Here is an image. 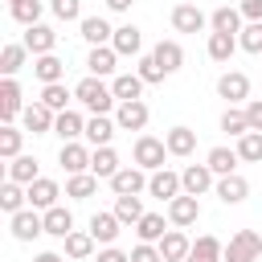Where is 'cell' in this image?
I'll return each mask as SVG.
<instances>
[{
  "instance_id": "cell-1",
  "label": "cell",
  "mask_w": 262,
  "mask_h": 262,
  "mask_svg": "<svg viewBox=\"0 0 262 262\" xmlns=\"http://www.w3.org/2000/svg\"><path fill=\"white\" fill-rule=\"evenodd\" d=\"M74 98H78L90 115H106V111L119 102V98H115V90H111L102 78H94V74H86V78L74 86Z\"/></svg>"
},
{
  "instance_id": "cell-2",
  "label": "cell",
  "mask_w": 262,
  "mask_h": 262,
  "mask_svg": "<svg viewBox=\"0 0 262 262\" xmlns=\"http://www.w3.org/2000/svg\"><path fill=\"white\" fill-rule=\"evenodd\" d=\"M262 258V233L258 229H237L225 242V262H258Z\"/></svg>"
},
{
  "instance_id": "cell-3",
  "label": "cell",
  "mask_w": 262,
  "mask_h": 262,
  "mask_svg": "<svg viewBox=\"0 0 262 262\" xmlns=\"http://www.w3.org/2000/svg\"><path fill=\"white\" fill-rule=\"evenodd\" d=\"M164 156H168V143H164V139H156V135H135L131 160H135L143 172H160V168H164Z\"/></svg>"
},
{
  "instance_id": "cell-4",
  "label": "cell",
  "mask_w": 262,
  "mask_h": 262,
  "mask_svg": "<svg viewBox=\"0 0 262 262\" xmlns=\"http://www.w3.org/2000/svg\"><path fill=\"white\" fill-rule=\"evenodd\" d=\"M147 176H151V172H143L139 164H123L106 184H111L115 196H139V192H147Z\"/></svg>"
},
{
  "instance_id": "cell-5",
  "label": "cell",
  "mask_w": 262,
  "mask_h": 262,
  "mask_svg": "<svg viewBox=\"0 0 262 262\" xmlns=\"http://www.w3.org/2000/svg\"><path fill=\"white\" fill-rule=\"evenodd\" d=\"M217 94H221L229 106H237V102H250V78H246L242 70H225V74L217 78Z\"/></svg>"
},
{
  "instance_id": "cell-6",
  "label": "cell",
  "mask_w": 262,
  "mask_h": 262,
  "mask_svg": "<svg viewBox=\"0 0 262 262\" xmlns=\"http://www.w3.org/2000/svg\"><path fill=\"white\" fill-rule=\"evenodd\" d=\"M147 192L156 196V201H176L180 192H184V184H180V172H172V168H160V172H151L147 176Z\"/></svg>"
},
{
  "instance_id": "cell-7",
  "label": "cell",
  "mask_w": 262,
  "mask_h": 262,
  "mask_svg": "<svg viewBox=\"0 0 262 262\" xmlns=\"http://www.w3.org/2000/svg\"><path fill=\"white\" fill-rule=\"evenodd\" d=\"M196 217H201V196L180 192L176 201H168V221H172V229H188V225H196Z\"/></svg>"
},
{
  "instance_id": "cell-8",
  "label": "cell",
  "mask_w": 262,
  "mask_h": 262,
  "mask_svg": "<svg viewBox=\"0 0 262 262\" xmlns=\"http://www.w3.org/2000/svg\"><path fill=\"white\" fill-rule=\"evenodd\" d=\"M8 229H12L16 242H33V237L45 233V213H37V209H20L16 217H8Z\"/></svg>"
},
{
  "instance_id": "cell-9",
  "label": "cell",
  "mask_w": 262,
  "mask_h": 262,
  "mask_svg": "<svg viewBox=\"0 0 262 262\" xmlns=\"http://www.w3.org/2000/svg\"><path fill=\"white\" fill-rule=\"evenodd\" d=\"M20 115H25L20 82H16V78H4V82H0V119H4V123H16Z\"/></svg>"
},
{
  "instance_id": "cell-10",
  "label": "cell",
  "mask_w": 262,
  "mask_h": 262,
  "mask_svg": "<svg viewBox=\"0 0 262 262\" xmlns=\"http://www.w3.org/2000/svg\"><path fill=\"white\" fill-rule=\"evenodd\" d=\"M147 119H151V111H147L143 98H139V102H119V106H115V123H119V131H139V135H143Z\"/></svg>"
},
{
  "instance_id": "cell-11",
  "label": "cell",
  "mask_w": 262,
  "mask_h": 262,
  "mask_svg": "<svg viewBox=\"0 0 262 262\" xmlns=\"http://www.w3.org/2000/svg\"><path fill=\"white\" fill-rule=\"evenodd\" d=\"M90 156H94V147H86V143H61V151H57V164L66 168V176H78V172H90Z\"/></svg>"
},
{
  "instance_id": "cell-12",
  "label": "cell",
  "mask_w": 262,
  "mask_h": 262,
  "mask_svg": "<svg viewBox=\"0 0 262 262\" xmlns=\"http://www.w3.org/2000/svg\"><path fill=\"white\" fill-rule=\"evenodd\" d=\"M180 184H184L188 196H205L209 188H217V176H213L209 164H188V168L180 172Z\"/></svg>"
},
{
  "instance_id": "cell-13",
  "label": "cell",
  "mask_w": 262,
  "mask_h": 262,
  "mask_svg": "<svg viewBox=\"0 0 262 262\" xmlns=\"http://www.w3.org/2000/svg\"><path fill=\"white\" fill-rule=\"evenodd\" d=\"M217 201L221 205H242L246 196H250V180L242 176V172H233V176H217Z\"/></svg>"
},
{
  "instance_id": "cell-14",
  "label": "cell",
  "mask_w": 262,
  "mask_h": 262,
  "mask_svg": "<svg viewBox=\"0 0 262 262\" xmlns=\"http://www.w3.org/2000/svg\"><path fill=\"white\" fill-rule=\"evenodd\" d=\"M205 25H209V16H205L196 4H188V0H184V4H176V8H172V29H176V33H201Z\"/></svg>"
},
{
  "instance_id": "cell-15",
  "label": "cell",
  "mask_w": 262,
  "mask_h": 262,
  "mask_svg": "<svg viewBox=\"0 0 262 262\" xmlns=\"http://www.w3.org/2000/svg\"><path fill=\"white\" fill-rule=\"evenodd\" d=\"M78 29H82V41L94 49V45H111L115 41V29H111V20L106 16H82L78 20Z\"/></svg>"
},
{
  "instance_id": "cell-16",
  "label": "cell",
  "mask_w": 262,
  "mask_h": 262,
  "mask_svg": "<svg viewBox=\"0 0 262 262\" xmlns=\"http://www.w3.org/2000/svg\"><path fill=\"white\" fill-rule=\"evenodd\" d=\"M20 123H25V131H33V135H49L53 123H57V115H53L45 102H29L25 115H20Z\"/></svg>"
},
{
  "instance_id": "cell-17",
  "label": "cell",
  "mask_w": 262,
  "mask_h": 262,
  "mask_svg": "<svg viewBox=\"0 0 262 262\" xmlns=\"http://www.w3.org/2000/svg\"><path fill=\"white\" fill-rule=\"evenodd\" d=\"M86 70H90L94 78H115V70H119V53H115L111 45H94L90 57H86Z\"/></svg>"
},
{
  "instance_id": "cell-18",
  "label": "cell",
  "mask_w": 262,
  "mask_h": 262,
  "mask_svg": "<svg viewBox=\"0 0 262 262\" xmlns=\"http://www.w3.org/2000/svg\"><path fill=\"white\" fill-rule=\"evenodd\" d=\"M115 131H119V123L106 119V115H90V119H86V143H90V147H111Z\"/></svg>"
},
{
  "instance_id": "cell-19",
  "label": "cell",
  "mask_w": 262,
  "mask_h": 262,
  "mask_svg": "<svg viewBox=\"0 0 262 262\" xmlns=\"http://www.w3.org/2000/svg\"><path fill=\"white\" fill-rule=\"evenodd\" d=\"M57 196H61V188H57V180H49V176H41V180H33L29 184V209H53L57 205Z\"/></svg>"
},
{
  "instance_id": "cell-20",
  "label": "cell",
  "mask_w": 262,
  "mask_h": 262,
  "mask_svg": "<svg viewBox=\"0 0 262 262\" xmlns=\"http://www.w3.org/2000/svg\"><path fill=\"white\" fill-rule=\"evenodd\" d=\"M53 45H57V33H53L49 25H33V29H25V49H29L33 57L53 53Z\"/></svg>"
},
{
  "instance_id": "cell-21",
  "label": "cell",
  "mask_w": 262,
  "mask_h": 262,
  "mask_svg": "<svg viewBox=\"0 0 262 262\" xmlns=\"http://www.w3.org/2000/svg\"><path fill=\"white\" fill-rule=\"evenodd\" d=\"M111 49H115L119 57H139V49H143V33H139L135 25H119V29H115Z\"/></svg>"
},
{
  "instance_id": "cell-22",
  "label": "cell",
  "mask_w": 262,
  "mask_h": 262,
  "mask_svg": "<svg viewBox=\"0 0 262 262\" xmlns=\"http://www.w3.org/2000/svg\"><path fill=\"white\" fill-rule=\"evenodd\" d=\"M119 229H123V221H119L115 213H94V217H90V237H94L98 246H115Z\"/></svg>"
},
{
  "instance_id": "cell-23",
  "label": "cell",
  "mask_w": 262,
  "mask_h": 262,
  "mask_svg": "<svg viewBox=\"0 0 262 262\" xmlns=\"http://www.w3.org/2000/svg\"><path fill=\"white\" fill-rule=\"evenodd\" d=\"M188 250H192V242H188L184 229H168V233L160 237V254H164V262H184Z\"/></svg>"
},
{
  "instance_id": "cell-24",
  "label": "cell",
  "mask_w": 262,
  "mask_h": 262,
  "mask_svg": "<svg viewBox=\"0 0 262 262\" xmlns=\"http://www.w3.org/2000/svg\"><path fill=\"white\" fill-rule=\"evenodd\" d=\"M184 262H225V246H221L213 233H201V237L192 242V250H188Z\"/></svg>"
},
{
  "instance_id": "cell-25",
  "label": "cell",
  "mask_w": 262,
  "mask_h": 262,
  "mask_svg": "<svg viewBox=\"0 0 262 262\" xmlns=\"http://www.w3.org/2000/svg\"><path fill=\"white\" fill-rule=\"evenodd\" d=\"M237 49H242V45H237L233 33H209V41H205V53H209L213 61H221V66H229V57H233Z\"/></svg>"
},
{
  "instance_id": "cell-26",
  "label": "cell",
  "mask_w": 262,
  "mask_h": 262,
  "mask_svg": "<svg viewBox=\"0 0 262 262\" xmlns=\"http://www.w3.org/2000/svg\"><path fill=\"white\" fill-rule=\"evenodd\" d=\"M143 86H147V82H143L139 74H115V78H111V90H115L119 102H139V98H143Z\"/></svg>"
},
{
  "instance_id": "cell-27",
  "label": "cell",
  "mask_w": 262,
  "mask_h": 262,
  "mask_svg": "<svg viewBox=\"0 0 262 262\" xmlns=\"http://www.w3.org/2000/svg\"><path fill=\"white\" fill-rule=\"evenodd\" d=\"M53 135H61V143H74V139H86V119L78 111H61L57 123H53Z\"/></svg>"
},
{
  "instance_id": "cell-28",
  "label": "cell",
  "mask_w": 262,
  "mask_h": 262,
  "mask_svg": "<svg viewBox=\"0 0 262 262\" xmlns=\"http://www.w3.org/2000/svg\"><path fill=\"white\" fill-rule=\"evenodd\" d=\"M0 209H4L8 217H16L20 209H29V188L16 184V180H4V184H0Z\"/></svg>"
},
{
  "instance_id": "cell-29",
  "label": "cell",
  "mask_w": 262,
  "mask_h": 262,
  "mask_svg": "<svg viewBox=\"0 0 262 262\" xmlns=\"http://www.w3.org/2000/svg\"><path fill=\"white\" fill-rule=\"evenodd\" d=\"M45 233L66 242V237L74 233V213H70L66 205H53V209H45Z\"/></svg>"
},
{
  "instance_id": "cell-30",
  "label": "cell",
  "mask_w": 262,
  "mask_h": 262,
  "mask_svg": "<svg viewBox=\"0 0 262 262\" xmlns=\"http://www.w3.org/2000/svg\"><path fill=\"white\" fill-rule=\"evenodd\" d=\"M33 74H37V82H41V86H53V82H61V74H66V61H61L57 53L33 57Z\"/></svg>"
},
{
  "instance_id": "cell-31",
  "label": "cell",
  "mask_w": 262,
  "mask_h": 262,
  "mask_svg": "<svg viewBox=\"0 0 262 262\" xmlns=\"http://www.w3.org/2000/svg\"><path fill=\"white\" fill-rule=\"evenodd\" d=\"M205 164L213 168V176H233L237 172V147H209V156H205Z\"/></svg>"
},
{
  "instance_id": "cell-32",
  "label": "cell",
  "mask_w": 262,
  "mask_h": 262,
  "mask_svg": "<svg viewBox=\"0 0 262 262\" xmlns=\"http://www.w3.org/2000/svg\"><path fill=\"white\" fill-rule=\"evenodd\" d=\"M172 229V221L164 217V213H143V221L135 225V233H139V242H151V246H160V237Z\"/></svg>"
},
{
  "instance_id": "cell-33",
  "label": "cell",
  "mask_w": 262,
  "mask_h": 262,
  "mask_svg": "<svg viewBox=\"0 0 262 262\" xmlns=\"http://www.w3.org/2000/svg\"><path fill=\"white\" fill-rule=\"evenodd\" d=\"M25 61H29L25 41H8V45L0 49V74H4V78H12L16 70H25Z\"/></svg>"
},
{
  "instance_id": "cell-34",
  "label": "cell",
  "mask_w": 262,
  "mask_h": 262,
  "mask_svg": "<svg viewBox=\"0 0 262 262\" xmlns=\"http://www.w3.org/2000/svg\"><path fill=\"white\" fill-rule=\"evenodd\" d=\"M151 57L160 61L164 74H176V70L184 66V49H180V41H160V45L151 49Z\"/></svg>"
},
{
  "instance_id": "cell-35",
  "label": "cell",
  "mask_w": 262,
  "mask_h": 262,
  "mask_svg": "<svg viewBox=\"0 0 262 262\" xmlns=\"http://www.w3.org/2000/svg\"><path fill=\"white\" fill-rule=\"evenodd\" d=\"M164 143H168V156H192L196 151V131L192 127H172L164 135Z\"/></svg>"
},
{
  "instance_id": "cell-36",
  "label": "cell",
  "mask_w": 262,
  "mask_h": 262,
  "mask_svg": "<svg viewBox=\"0 0 262 262\" xmlns=\"http://www.w3.org/2000/svg\"><path fill=\"white\" fill-rule=\"evenodd\" d=\"M119 168H123V164H119V151H115V147H94V156H90V172H94L98 180H111Z\"/></svg>"
},
{
  "instance_id": "cell-37",
  "label": "cell",
  "mask_w": 262,
  "mask_h": 262,
  "mask_svg": "<svg viewBox=\"0 0 262 262\" xmlns=\"http://www.w3.org/2000/svg\"><path fill=\"white\" fill-rule=\"evenodd\" d=\"M94 246H98V242L90 237V229H74V233L66 237V258H70V262H86V258L94 254Z\"/></svg>"
},
{
  "instance_id": "cell-38",
  "label": "cell",
  "mask_w": 262,
  "mask_h": 262,
  "mask_svg": "<svg viewBox=\"0 0 262 262\" xmlns=\"http://www.w3.org/2000/svg\"><path fill=\"white\" fill-rule=\"evenodd\" d=\"M209 25H213V33H242L246 25H242V8H229V4H221L213 16H209Z\"/></svg>"
},
{
  "instance_id": "cell-39",
  "label": "cell",
  "mask_w": 262,
  "mask_h": 262,
  "mask_svg": "<svg viewBox=\"0 0 262 262\" xmlns=\"http://www.w3.org/2000/svg\"><path fill=\"white\" fill-rule=\"evenodd\" d=\"M70 98H74V90L66 82H53V86H41V98L37 102H45L53 115H61V111H70Z\"/></svg>"
},
{
  "instance_id": "cell-40",
  "label": "cell",
  "mask_w": 262,
  "mask_h": 262,
  "mask_svg": "<svg viewBox=\"0 0 262 262\" xmlns=\"http://www.w3.org/2000/svg\"><path fill=\"white\" fill-rule=\"evenodd\" d=\"M8 180H16V184H33V180H41V172H37V160L33 156H16V160H8Z\"/></svg>"
},
{
  "instance_id": "cell-41",
  "label": "cell",
  "mask_w": 262,
  "mask_h": 262,
  "mask_svg": "<svg viewBox=\"0 0 262 262\" xmlns=\"http://www.w3.org/2000/svg\"><path fill=\"white\" fill-rule=\"evenodd\" d=\"M94 192H98V176H94V172L66 176V196H74V201H86V196H94Z\"/></svg>"
},
{
  "instance_id": "cell-42",
  "label": "cell",
  "mask_w": 262,
  "mask_h": 262,
  "mask_svg": "<svg viewBox=\"0 0 262 262\" xmlns=\"http://www.w3.org/2000/svg\"><path fill=\"white\" fill-rule=\"evenodd\" d=\"M221 131H225V135H233V139L250 135V119H246V106H225V115H221Z\"/></svg>"
},
{
  "instance_id": "cell-43",
  "label": "cell",
  "mask_w": 262,
  "mask_h": 262,
  "mask_svg": "<svg viewBox=\"0 0 262 262\" xmlns=\"http://www.w3.org/2000/svg\"><path fill=\"white\" fill-rule=\"evenodd\" d=\"M123 225H139L143 221V201L139 196H115V209H111Z\"/></svg>"
},
{
  "instance_id": "cell-44",
  "label": "cell",
  "mask_w": 262,
  "mask_h": 262,
  "mask_svg": "<svg viewBox=\"0 0 262 262\" xmlns=\"http://www.w3.org/2000/svg\"><path fill=\"white\" fill-rule=\"evenodd\" d=\"M20 143H25V131L12 127V123H4V127H0V156H4V160H16V156H20Z\"/></svg>"
},
{
  "instance_id": "cell-45",
  "label": "cell",
  "mask_w": 262,
  "mask_h": 262,
  "mask_svg": "<svg viewBox=\"0 0 262 262\" xmlns=\"http://www.w3.org/2000/svg\"><path fill=\"white\" fill-rule=\"evenodd\" d=\"M41 0H20V4H12L8 12H12V20L16 25H25V29H33V25H41Z\"/></svg>"
},
{
  "instance_id": "cell-46",
  "label": "cell",
  "mask_w": 262,
  "mask_h": 262,
  "mask_svg": "<svg viewBox=\"0 0 262 262\" xmlns=\"http://www.w3.org/2000/svg\"><path fill=\"white\" fill-rule=\"evenodd\" d=\"M237 160L246 164H262V131H250L237 139Z\"/></svg>"
},
{
  "instance_id": "cell-47",
  "label": "cell",
  "mask_w": 262,
  "mask_h": 262,
  "mask_svg": "<svg viewBox=\"0 0 262 262\" xmlns=\"http://www.w3.org/2000/svg\"><path fill=\"white\" fill-rule=\"evenodd\" d=\"M135 74H139V78H143L147 86H160V82L168 78V74L160 70V61H156L151 53H143V57H139V66H135Z\"/></svg>"
},
{
  "instance_id": "cell-48",
  "label": "cell",
  "mask_w": 262,
  "mask_h": 262,
  "mask_svg": "<svg viewBox=\"0 0 262 262\" xmlns=\"http://www.w3.org/2000/svg\"><path fill=\"white\" fill-rule=\"evenodd\" d=\"M237 45H242L246 53H258V57H262V20L246 25V29L237 33Z\"/></svg>"
},
{
  "instance_id": "cell-49",
  "label": "cell",
  "mask_w": 262,
  "mask_h": 262,
  "mask_svg": "<svg viewBox=\"0 0 262 262\" xmlns=\"http://www.w3.org/2000/svg\"><path fill=\"white\" fill-rule=\"evenodd\" d=\"M49 8L57 20H82V0H53Z\"/></svg>"
},
{
  "instance_id": "cell-50",
  "label": "cell",
  "mask_w": 262,
  "mask_h": 262,
  "mask_svg": "<svg viewBox=\"0 0 262 262\" xmlns=\"http://www.w3.org/2000/svg\"><path fill=\"white\" fill-rule=\"evenodd\" d=\"M131 262H164V254H160V246H151V242H139V246L131 250Z\"/></svg>"
},
{
  "instance_id": "cell-51",
  "label": "cell",
  "mask_w": 262,
  "mask_h": 262,
  "mask_svg": "<svg viewBox=\"0 0 262 262\" xmlns=\"http://www.w3.org/2000/svg\"><path fill=\"white\" fill-rule=\"evenodd\" d=\"M246 119H250V131H262V98L246 102Z\"/></svg>"
},
{
  "instance_id": "cell-52",
  "label": "cell",
  "mask_w": 262,
  "mask_h": 262,
  "mask_svg": "<svg viewBox=\"0 0 262 262\" xmlns=\"http://www.w3.org/2000/svg\"><path fill=\"white\" fill-rule=\"evenodd\" d=\"M237 8H242V20H250V25L262 20V0H242Z\"/></svg>"
},
{
  "instance_id": "cell-53",
  "label": "cell",
  "mask_w": 262,
  "mask_h": 262,
  "mask_svg": "<svg viewBox=\"0 0 262 262\" xmlns=\"http://www.w3.org/2000/svg\"><path fill=\"white\" fill-rule=\"evenodd\" d=\"M98 262H131V254H123L119 246H102L98 250Z\"/></svg>"
},
{
  "instance_id": "cell-54",
  "label": "cell",
  "mask_w": 262,
  "mask_h": 262,
  "mask_svg": "<svg viewBox=\"0 0 262 262\" xmlns=\"http://www.w3.org/2000/svg\"><path fill=\"white\" fill-rule=\"evenodd\" d=\"M131 4H135V0H106L111 12H131Z\"/></svg>"
},
{
  "instance_id": "cell-55",
  "label": "cell",
  "mask_w": 262,
  "mask_h": 262,
  "mask_svg": "<svg viewBox=\"0 0 262 262\" xmlns=\"http://www.w3.org/2000/svg\"><path fill=\"white\" fill-rule=\"evenodd\" d=\"M33 262H66V258H61V254H53V250H45V254H37Z\"/></svg>"
},
{
  "instance_id": "cell-56",
  "label": "cell",
  "mask_w": 262,
  "mask_h": 262,
  "mask_svg": "<svg viewBox=\"0 0 262 262\" xmlns=\"http://www.w3.org/2000/svg\"><path fill=\"white\" fill-rule=\"evenodd\" d=\"M12 4H20V0H8V8H12Z\"/></svg>"
}]
</instances>
